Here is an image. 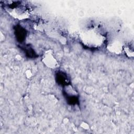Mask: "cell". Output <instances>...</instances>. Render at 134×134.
<instances>
[{
  "mask_svg": "<svg viewBox=\"0 0 134 134\" xmlns=\"http://www.w3.org/2000/svg\"><path fill=\"white\" fill-rule=\"evenodd\" d=\"M15 35L18 42L22 43L25 40L27 36V31L25 29L19 25H17L15 28Z\"/></svg>",
  "mask_w": 134,
  "mask_h": 134,
  "instance_id": "1",
  "label": "cell"
},
{
  "mask_svg": "<svg viewBox=\"0 0 134 134\" xmlns=\"http://www.w3.org/2000/svg\"><path fill=\"white\" fill-rule=\"evenodd\" d=\"M56 80L60 85L62 86L66 85L69 82L67 76L61 72H59L56 74Z\"/></svg>",
  "mask_w": 134,
  "mask_h": 134,
  "instance_id": "2",
  "label": "cell"
},
{
  "mask_svg": "<svg viewBox=\"0 0 134 134\" xmlns=\"http://www.w3.org/2000/svg\"><path fill=\"white\" fill-rule=\"evenodd\" d=\"M23 51H24L26 55L30 58H35L37 57V54L35 53L34 50L30 47H27L23 48Z\"/></svg>",
  "mask_w": 134,
  "mask_h": 134,
  "instance_id": "3",
  "label": "cell"
}]
</instances>
